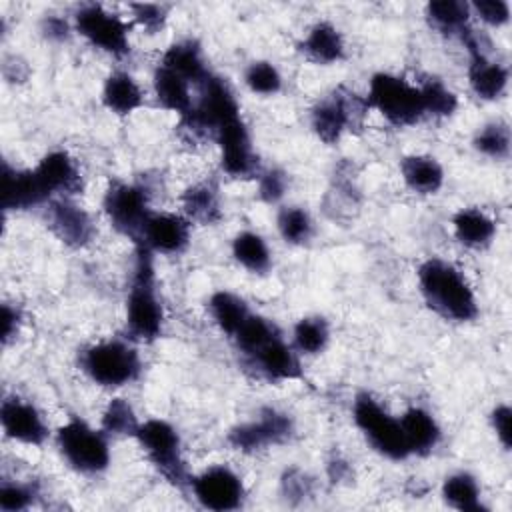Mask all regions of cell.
Returning <instances> with one entry per match:
<instances>
[{"instance_id":"cell-1","label":"cell","mask_w":512,"mask_h":512,"mask_svg":"<svg viewBox=\"0 0 512 512\" xmlns=\"http://www.w3.org/2000/svg\"><path fill=\"white\" fill-rule=\"evenodd\" d=\"M418 286L438 316L452 322H470L478 316L474 290L454 264L440 258L424 260L418 268Z\"/></svg>"},{"instance_id":"cell-2","label":"cell","mask_w":512,"mask_h":512,"mask_svg":"<svg viewBox=\"0 0 512 512\" xmlns=\"http://www.w3.org/2000/svg\"><path fill=\"white\" fill-rule=\"evenodd\" d=\"M154 252L136 244L134 272L126 298V330L134 340L152 342L162 334L164 310L156 294Z\"/></svg>"},{"instance_id":"cell-3","label":"cell","mask_w":512,"mask_h":512,"mask_svg":"<svg viewBox=\"0 0 512 512\" xmlns=\"http://www.w3.org/2000/svg\"><path fill=\"white\" fill-rule=\"evenodd\" d=\"M80 368L98 386L118 388L140 376V356L126 340H102L82 350Z\"/></svg>"},{"instance_id":"cell-4","label":"cell","mask_w":512,"mask_h":512,"mask_svg":"<svg viewBox=\"0 0 512 512\" xmlns=\"http://www.w3.org/2000/svg\"><path fill=\"white\" fill-rule=\"evenodd\" d=\"M366 104L394 126H412L426 116L420 88L390 72H376L370 78Z\"/></svg>"},{"instance_id":"cell-5","label":"cell","mask_w":512,"mask_h":512,"mask_svg":"<svg viewBox=\"0 0 512 512\" xmlns=\"http://www.w3.org/2000/svg\"><path fill=\"white\" fill-rule=\"evenodd\" d=\"M62 458L82 474H100L110 464V446L104 430H94L80 418H70L56 432Z\"/></svg>"},{"instance_id":"cell-6","label":"cell","mask_w":512,"mask_h":512,"mask_svg":"<svg viewBox=\"0 0 512 512\" xmlns=\"http://www.w3.org/2000/svg\"><path fill=\"white\" fill-rule=\"evenodd\" d=\"M134 438L152 462V466L174 486L182 488L190 482L186 462L182 458V442L172 424L166 420L150 418L140 422Z\"/></svg>"},{"instance_id":"cell-7","label":"cell","mask_w":512,"mask_h":512,"mask_svg":"<svg viewBox=\"0 0 512 512\" xmlns=\"http://www.w3.org/2000/svg\"><path fill=\"white\" fill-rule=\"evenodd\" d=\"M352 418L378 454L390 460H404L410 456L400 420L390 416L370 394L362 392L354 398Z\"/></svg>"},{"instance_id":"cell-8","label":"cell","mask_w":512,"mask_h":512,"mask_svg":"<svg viewBox=\"0 0 512 512\" xmlns=\"http://www.w3.org/2000/svg\"><path fill=\"white\" fill-rule=\"evenodd\" d=\"M366 110V100L358 98L350 90L338 88L312 108L310 124L314 134L324 144H334L346 130H352L362 124Z\"/></svg>"},{"instance_id":"cell-9","label":"cell","mask_w":512,"mask_h":512,"mask_svg":"<svg viewBox=\"0 0 512 512\" xmlns=\"http://www.w3.org/2000/svg\"><path fill=\"white\" fill-rule=\"evenodd\" d=\"M74 26L98 50L122 58L130 54V26L100 4H84L74 14Z\"/></svg>"},{"instance_id":"cell-10","label":"cell","mask_w":512,"mask_h":512,"mask_svg":"<svg viewBox=\"0 0 512 512\" xmlns=\"http://www.w3.org/2000/svg\"><path fill=\"white\" fill-rule=\"evenodd\" d=\"M102 208L110 224L120 232L138 238L150 212V192L136 182H112L104 194Z\"/></svg>"},{"instance_id":"cell-11","label":"cell","mask_w":512,"mask_h":512,"mask_svg":"<svg viewBox=\"0 0 512 512\" xmlns=\"http://www.w3.org/2000/svg\"><path fill=\"white\" fill-rule=\"evenodd\" d=\"M236 118H240V106L232 88L226 80L210 74L200 84V98L194 102V110L188 118H184V122L194 130L210 132L214 136L220 126Z\"/></svg>"},{"instance_id":"cell-12","label":"cell","mask_w":512,"mask_h":512,"mask_svg":"<svg viewBox=\"0 0 512 512\" xmlns=\"http://www.w3.org/2000/svg\"><path fill=\"white\" fill-rule=\"evenodd\" d=\"M294 434V422L288 414L276 408H264L256 420L234 426L228 432V442L240 452H258L268 446L284 444Z\"/></svg>"},{"instance_id":"cell-13","label":"cell","mask_w":512,"mask_h":512,"mask_svg":"<svg viewBox=\"0 0 512 512\" xmlns=\"http://www.w3.org/2000/svg\"><path fill=\"white\" fill-rule=\"evenodd\" d=\"M192 494L202 508L228 512L242 506L244 484L228 466H212L190 480Z\"/></svg>"},{"instance_id":"cell-14","label":"cell","mask_w":512,"mask_h":512,"mask_svg":"<svg viewBox=\"0 0 512 512\" xmlns=\"http://www.w3.org/2000/svg\"><path fill=\"white\" fill-rule=\"evenodd\" d=\"M214 138L220 146V164L228 176L246 178L252 176L258 168V158L252 150L250 134L242 116L230 120L214 132Z\"/></svg>"},{"instance_id":"cell-15","label":"cell","mask_w":512,"mask_h":512,"mask_svg":"<svg viewBox=\"0 0 512 512\" xmlns=\"http://www.w3.org/2000/svg\"><path fill=\"white\" fill-rule=\"evenodd\" d=\"M460 38L470 52L468 80L472 92L482 100H498L506 92L508 70L500 62L488 58V54L482 50L480 38L470 28Z\"/></svg>"},{"instance_id":"cell-16","label":"cell","mask_w":512,"mask_h":512,"mask_svg":"<svg viewBox=\"0 0 512 512\" xmlns=\"http://www.w3.org/2000/svg\"><path fill=\"white\" fill-rule=\"evenodd\" d=\"M134 242L150 252L180 254L190 244V220L172 212L150 214Z\"/></svg>"},{"instance_id":"cell-17","label":"cell","mask_w":512,"mask_h":512,"mask_svg":"<svg viewBox=\"0 0 512 512\" xmlns=\"http://www.w3.org/2000/svg\"><path fill=\"white\" fill-rule=\"evenodd\" d=\"M0 426L6 438L20 444L40 446L48 438V428L38 408L18 396L6 398L2 402Z\"/></svg>"},{"instance_id":"cell-18","label":"cell","mask_w":512,"mask_h":512,"mask_svg":"<svg viewBox=\"0 0 512 512\" xmlns=\"http://www.w3.org/2000/svg\"><path fill=\"white\" fill-rule=\"evenodd\" d=\"M46 216L48 226L58 240L72 248H82L94 238V222L90 214L68 196L50 200Z\"/></svg>"},{"instance_id":"cell-19","label":"cell","mask_w":512,"mask_h":512,"mask_svg":"<svg viewBox=\"0 0 512 512\" xmlns=\"http://www.w3.org/2000/svg\"><path fill=\"white\" fill-rule=\"evenodd\" d=\"M52 200L40 178L32 170H16L8 162L2 166V208L26 210Z\"/></svg>"},{"instance_id":"cell-20","label":"cell","mask_w":512,"mask_h":512,"mask_svg":"<svg viewBox=\"0 0 512 512\" xmlns=\"http://www.w3.org/2000/svg\"><path fill=\"white\" fill-rule=\"evenodd\" d=\"M34 172L40 178L42 186L46 188V192L50 194L52 200H54V196L70 198L72 194H78V190L82 188L80 170H78L76 162L70 158V154L64 150L48 152L36 164Z\"/></svg>"},{"instance_id":"cell-21","label":"cell","mask_w":512,"mask_h":512,"mask_svg":"<svg viewBox=\"0 0 512 512\" xmlns=\"http://www.w3.org/2000/svg\"><path fill=\"white\" fill-rule=\"evenodd\" d=\"M248 358L254 362L258 372L268 380L282 382V380H296L302 376L298 356L292 350V346H288L282 340L280 332L272 336L264 346H260Z\"/></svg>"},{"instance_id":"cell-22","label":"cell","mask_w":512,"mask_h":512,"mask_svg":"<svg viewBox=\"0 0 512 512\" xmlns=\"http://www.w3.org/2000/svg\"><path fill=\"white\" fill-rule=\"evenodd\" d=\"M152 84H154L156 100L160 102L162 108L176 112L182 120L192 114L194 100L190 94V82L186 78H182L180 74L172 72L170 68L158 64Z\"/></svg>"},{"instance_id":"cell-23","label":"cell","mask_w":512,"mask_h":512,"mask_svg":"<svg viewBox=\"0 0 512 512\" xmlns=\"http://www.w3.org/2000/svg\"><path fill=\"white\" fill-rule=\"evenodd\" d=\"M398 420L410 454H428L440 442V426L428 410L420 406H410Z\"/></svg>"},{"instance_id":"cell-24","label":"cell","mask_w":512,"mask_h":512,"mask_svg":"<svg viewBox=\"0 0 512 512\" xmlns=\"http://www.w3.org/2000/svg\"><path fill=\"white\" fill-rule=\"evenodd\" d=\"M298 48L316 64H334L344 58V38L330 22H316L302 38Z\"/></svg>"},{"instance_id":"cell-25","label":"cell","mask_w":512,"mask_h":512,"mask_svg":"<svg viewBox=\"0 0 512 512\" xmlns=\"http://www.w3.org/2000/svg\"><path fill=\"white\" fill-rule=\"evenodd\" d=\"M400 174L404 184L416 194H436L444 184V168L436 158L426 154L404 156Z\"/></svg>"},{"instance_id":"cell-26","label":"cell","mask_w":512,"mask_h":512,"mask_svg":"<svg viewBox=\"0 0 512 512\" xmlns=\"http://www.w3.org/2000/svg\"><path fill=\"white\" fill-rule=\"evenodd\" d=\"M144 102L142 88L128 72H112L102 88V104L116 116H128Z\"/></svg>"},{"instance_id":"cell-27","label":"cell","mask_w":512,"mask_h":512,"mask_svg":"<svg viewBox=\"0 0 512 512\" xmlns=\"http://www.w3.org/2000/svg\"><path fill=\"white\" fill-rule=\"evenodd\" d=\"M452 226H454V236L456 240L466 246V248H486L494 234H496V224L494 220L478 210V208H462L454 214L452 218Z\"/></svg>"},{"instance_id":"cell-28","label":"cell","mask_w":512,"mask_h":512,"mask_svg":"<svg viewBox=\"0 0 512 512\" xmlns=\"http://www.w3.org/2000/svg\"><path fill=\"white\" fill-rule=\"evenodd\" d=\"M160 64L170 68L172 72L180 74L190 84H198V86L210 76V70L206 68V62L202 56V50L194 40H184V42L172 44L164 52Z\"/></svg>"},{"instance_id":"cell-29","label":"cell","mask_w":512,"mask_h":512,"mask_svg":"<svg viewBox=\"0 0 512 512\" xmlns=\"http://www.w3.org/2000/svg\"><path fill=\"white\" fill-rule=\"evenodd\" d=\"M180 200L188 220H194L200 224H216L222 218L220 196L216 186L210 182H198L188 186L180 196Z\"/></svg>"},{"instance_id":"cell-30","label":"cell","mask_w":512,"mask_h":512,"mask_svg":"<svg viewBox=\"0 0 512 512\" xmlns=\"http://www.w3.org/2000/svg\"><path fill=\"white\" fill-rule=\"evenodd\" d=\"M426 18L438 32L462 36L470 28V4L460 0H434L426 4Z\"/></svg>"},{"instance_id":"cell-31","label":"cell","mask_w":512,"mask_h":512,"mask_svg":"<svg viewBox=\"0 0 512 512\" xmlns=\"http://www.w3.org/2000/svg\"><path fill=\"white\" fill-rule=\"evenodd\" d=\"M232 256L234 260L254 274H266L272 266V256L264 238L256 232L244 230L232 240Z\"/></svg>"},{"instance_id":"cell-32","label":"cell","mask_w":512,"mask_h":512,"mask_svg":"<svg viewBox=\"0 0 512 512\" xmlns=\"http://www.w3.org/2000/svg\"><path fill=\"white\" fill-rule=\"evenodd\" d=\"M442 498L448 506L460 512H484L480 502V488L474 476L468 472H456L448 476L442 484Z\"/></svg>"},{"instance_id":"cell-33","label":"cell","mask_w":512,"mask_h":512,"mask_svg":"<svg viewBox=\"0 0 512 512\" xmlns=\"http://www.w3.org/2000/svg\"><path fill=\"white\" fill-rule=\"evenodd\" d=\"M208 308L216 326L228 336H234L238 328L244 324V320L252 314L242 298L224 290H218L210 296Z\"/></svg>"},{"instance_id":"cell-34","label":"cell","mask_w":512,"mask_h":512,"mask_svg":"<svg viewBox=\"0 0 512 512\" xmlns=\"http://www.w3.org/2000/svg\"><path fill=\"white\" fill-rule=\"evenodd\" d=\"M294 346L302 352V354H308V356H314V354H320L328 340H330V328H328V322L320 316H306V318H300L294 326Z\"/></svg>"},{"instance_id":"cell-35","label":"cell","mask_w":512,"mask_h":512,"mask_svg":"<svg viewBox=\"0 0 512 512\" xmlns=\"http://www.w3.org/2000/svg\"><path fill=\"white\" fill-rule=\"evenodd\" d=\"M140 422L132 404L124 398H112L102 412V430L106 436H134Z\"/></svg>"},{"instance_id":"cell-36","label":"cell","mask_w":512,"mask_h":512,"mask_svg":"<svg viewBox=\"0 0 512 512\" xmlns=\"http://www.w3.org/2000/svg\"><path fill=\"white\" fill-rule=\"evenodd\" d=\"M474 148L490 158L504 160L510 154V128L506 122H490L474 136Z\"/></svg>"},{"instance_id":"cell-37","label":"cell","mask_w":512,"mask_h":512,"mask_svg":"<svg viewBox=\"0 0 512 512\" xmlns=\"http://www.w3.org/2000/svg\"><path fill=\"white\" fill-rule=\"evenodd\" d=\"M276 334H278V328L272 322H268L258 314H250L232 338L236 340L238 348L246 356H252L260 346H264Z\"/></svg>"},{"instance_id":"cell-38","label":"cell","mask_w":512,"mask_h":512,"mask_svg":"<svg viewBox=\"0 0 512 512\" xmlns=\"http://www.w3.org/2000/svg\"><path fill=\"white\" fill-rule=\"evenodd\" d=\"M312 218L298 206L282 208L278 214V232L288 244H306L312 238Z\"/></svg>"},{"instance_id":"cell-39","label":"cell","mask_w":512,"mask_h":512,"mask_svg":"<svg viewBox=\"0 0 512 512\" xmlns=\"http://www.w3.org/2000/svg\"><path fill=\"white\" fill-rule=\"evenodd\" d=\"M244 82L254 94L262 96H272L282 88V76L268 60H254L244 72Z\"/></svg>"},{"instance_id":"cell-40","label":"cell","mask_w":512,"mask_h":512,"mask_svg":"<svg viewBox=\"0 0 512 512\" xmlns=\"http://www.w3.org/2000/svg\"><path fill=\"white\" fill-rule=\"evenodd\" d=\"M418 88L422 92V102H424L426 114H432V116H450V114H454V110L458 106L456 94L452 90H448L440 80L428 78Z\"/></svg>"},{"instance_id":"cell-41","label":"cell","mask_w":512,"mask_h":512,"mask_svg":"<svg viewBox=\"0 0 512 512\" xmlns=\"http://www.w3.org/2000/svg\"><path fill=\"white\" fill-rule=\"evenodd\" d=\"M36 490L30 484L22 482H2L0 486V510L2 512H20L32 506Z\"/></svg>"},{"instance_id":"cell-42","label":"cell","mask_w":512,"mask_h":512,"mask_svg":"<svg viewBox=\"0 0 512 512\" xmlns=\"http://www.w3.org/2000/svg\"><path fill=\"white\" fill-rule=\"evenodd\" d=\"M288 188V178L282 170L272 168L266 170L260 180H258V196L266 202V204H276L278 200H282L284 192Z\"/></svg>"},{"instance_id":"cell-43","label":"cell","mask_w":512,"mask_h":512,"mask_svg":"<svg viewBox=\"0 0 512 512\" xmlns=\"http://www.w3.org/2000/svg\"><path fill=\"white\" fill-rule=\"evenodd\" d=\"M470 10L488 26H502L510 20V4L504 0H478L470 4Z\"/></svg>"},{"instance_id":"cell-44","label":"cell","mask_w":512,"mask_h":512,"mask_svg":"<svg viewBox=\"0 0 512 512\" xmlns=\"http://www.w3.org/2000/svg\"><path fill=\"white\" fill-rule=\"evenodd\" d=\"M130 10H132V16L134 20L150 30V32H156L164 26L166 22V8L160 6V4H150V2H136V4H130Z\"/></svg>"},{"instance_id":"cell-45","label":"cell","mask_w":512,"mask_h":512,"mask_svg":"<svg viewBox=\"0 0 512 512\" xmlns=\"http://www.w3.org/2000/svg\"><path fill=\"white\" fill-rule=\"evenodd\" d=\"M490 422H492V428H494L498 440L502 442V446L506 450H510V446H512V432H510L512 410H510V406L508 404H498L490 414Z\"/></svg>"},{"instance_id":"cell-46","label":"cell","mask_w":512,"mask_h":512,"mask_svg":"<svg viewBox=\"0 0 512 512\" xmlns=\"http://www.w3.org/2000/svg\"><path fill=\"white\" fill-rule=\"evenodd\" d=\"M282 492L286 494V498L294 500V498H304L310 494V480L306 478V474L298 468L286 470V474L282 476Z\"/></svg>"},{"instance_id":"cell-47","label":"cell","mask_w":512,"mask_h":512,"mask_svg":"<svg viewBox=\"0 0 512 512\" xmlns=\"http://www.w3.org/2000/svg\"><path fill=\"white\" fill-rule=\"evenodd\" d=\"M18 330H20V310L4 302L2 304V342L8 344L12 338H16Z\"/></svg>"},{"instance_id":"cell-48","label":"cell","mask_w":512,"mask_h":512,"mask_svg":"<svg viewBox=\"0 0 512 512\" xmlns=\"http://www.w3.org/2000/svg\"><path fill=\"white\" fill-rule=\"evenodd\" d=\"M42 32H44L46 38L62 42V40H66L70 36V26L60 16H46L44 22H42Z\"/></svg>"},{"instance_id":"cell-49","label":"cell","mask_w":512,"mask_h":512,"mask_svg":"<svg viewBox=\"0 0 512 512\" xmlns=\"http://www.w3.org/2000/svg\"><path fill=\"white\" fill-rule=\"evenodd\" d=\"M328 474H330V478H332L334 482H340L342 478H346V476L350 474V466H348V462L336 458V460H332V462L328 464Z\"/></svg>"}]
</instances>
